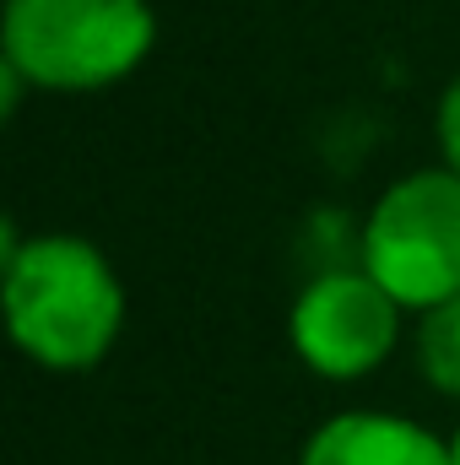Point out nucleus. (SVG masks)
<instances>
[{
  "instance_id": "6",
  "label": "nucleus",
  "mask_w": 460,
  "mask_h": 465,
  "mask_svg": "<svg viewBox=\"0 0 460 465\" xmlns=\"http://www.w3.org/2000/svg\"><path fill=\"white\" fill-rule=\"evenodd\" d=\"M412 357H417V373H423V384L434 395L460 401V298L417 314Z\"/></svg>"
},
{
  "instance_id": "9",
  "label": "nucleus",
  "mask_w": 460,
  "mask_h": 465,
  "mask_svg": "<svg viewBox=\"0 0 460 465\" xmlns=\"http://www.w3.org/2000/svg\"><path fill=\"white\" fill-rule=\"evenodd\" d=\"M450 465H460V428H455V439H450Z\"/></svg>"
},
{
  "instance_id": "4",
  "label": "nucleus",
  "mask_w": 460,
  "mask_h": 465,
  "mask_svg": "<svg viewBox=\"0 0 460 465\" xmlns=\"http://www.w3.org/2000/svg\"><path fill=\"white\" fill-rule=\"evenodd\" d=\"M401 303L363 271V265H331L287 309V341L293 357L320 379H368L385 368V357L401 341Z\"/></svg>"
},
{
  "instance_id": "7",
  "label": "nucleus",
  "mask_w": 460,
  "mask_h": 465,
  "mask_svg": "<svg viewBox=\"0 0 460 465\" xmlns=\"http://www.w3.org/2000/svg\"><path fill=\"white\" fill-rule=\"evenodd\" d=\"M434 135H439V157H445V168H455L460 173V76H450V87L439 93Z\"/></svg>"
},
{
  "instance_id": "2",
  "label": "nucleus",
  "mask_w": 460,
  "mask_h": 465,
  "mask_svg": "<svg viewBox=\"0 0 460 465\" xmlns=\"http://www.w3.org/2000/svg\"><path fill=\"white\" fill-rule=\"evenodd\" d=\"M157 44L152 0H5L0 60L33 93H109Z\"/></svg>"
},
{
  "instance_id": "8",
  "label": "nucleus",
  "mask_w": 460,
  "mask_h": 465,
  "mask_svg": "<svg viewBox=\"0 0 460 465\" xmlns=\"http://www.w3.org/2000/svg\"><path fill=\"white\" fill-rule=\"evenodd\" d=\"M22 93H33V87H27V82H22V76L0 60V114H5V119H16V109H22Z\"/></svg>"
},
{
  "instance_id": "3",
  "label": "nucleus",
  "mask_w": 460,
  "mask_h": 465,
  "mask_svg": "<svg viewBox=\"0 0 460 465\" xmlns=\"http://www.w3.org/2000/svg\"><path fill=\"white\" fill-rule=\"evenodd\" d=\"M357 265L406 309L428 314L460 298V173L412 168L368 206Z\"/></svg>"
},
{
  "instance_id": "5",
  "label": "nucleus",
  "mask_w": 460,
  "mask_h": 465,
  "mask_svg": "<svg viewBox=\"0 0 460 465\" xmlns=\"http://www.w3.org/2000/svg\"><path fill=\"white\" fill-rule=\"evenodd\" d=\"M298 465H450V439L395 411H336L304 439Z\"/></svg>"
},
{
  "instance_id": "1",
  "label": "nucleus",
  "mask_w": 460,
  "mask_h": 465,
  "mask_svg": "<svg viewBox=\"0 0 460 465\" xmlns=\"http://www.w3.org/2000/svg\"><path fill=\"white\" fill-rule=\"evenodd\" d=\"M0 303L16 351L49 373H87L125 331V282L82 232H33L0 223Z\"/></svg>"
}]
</instances>
